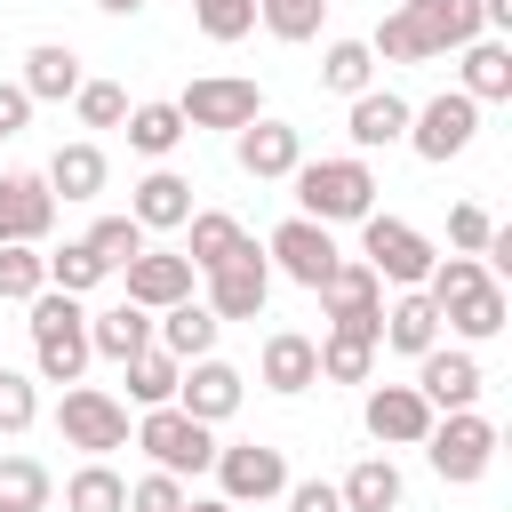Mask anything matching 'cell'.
Listing matches in <instances>:
<instances>
[{
  "label": "cell",
  "mask_w": 512,
  "mask_h": 512,
  "mask_svg": "<svg viewBox=\"0 0 512 512\" xmlns=\"http://www.w3.org/2000/svg\"><path fill=\"white\" fill-rule=\"evenodd\" d=\"M424 296L440 304V328H456L464 344H488V336H504V320H512V296H504V280H496L480 256H432Z\"/></svg>",
  "instance_id": "obj_1"
},
{
  "label": "cell",
  "mask_w": 512,
  "mask_h": 512,
  "mask_svg": "<svg viewBox=\"0 0 512 512\" xmlns=\"http://www.w3.org/2000/svg\"><path fill=\"white\" fill-rule=\"evenodd\" d=\"M296 216H312V224H360L368 208H376V168H368V152H336V160H296Z\"/></svg>",
  "instance_id": "obj_2"
},
{
  "label": "cell",
  "mask_w": 512,
  "mask_h": 512,
  "mask_svg": "<svg viewBox=\"0 0 512 512\" xmlns=\"http://www.w3.org/2000/svg\"><path fill=\"white\" fill-rule=\"evenodd\" d=\"M32 320V368H40V384H80L88 376V312H80V296H64V288H40L32 304H24Z\"/></svg>",
  "instance_id": "obj_3"
},
{
  "label": "cell",
  "mask_w": 512,
  "mask_h": 512,
  "mask_svg": "<svg viewBox=\"0 0 512 512\" xmlns=\"http://www.w3.org/2000/svg\"><path fill=\"white\" fill-rule=\"evenodd\" d=\"M136 448L152 456V472L192 480V472H208V464H216V424H200V416H184L176 400H160V408H144V416H136Z\"/></svg>",
  "instance_id": "obj_4"
},
{
  "label": "cell",
  "mask_w": 512,
  "mask_h": 512,
  "mask_svg": "<svg viewBox=\"0 0 512 512\" xmlns=\"http://www.w3.org/2000/svg\"><path fill=\"white\" fill-rule=\"evenodd\" d=\"M432 256H440V248H432L408 216H384V208L360 216V264H368L376 280H392V288H424Z\"/></svg>",
  "instance_id": "obj_5"
},
{
  "label": "cell",
  "mask_w": 512,
  "mask_h": 512,
  "mask_svg": "<svg viewBox=\"0 0 512 512\" xmlns=\"http://www.w3.org/2000/svg\"><path fill=\"white\" fill-rule=\"evenodd\" d=\"M424 456H432V472H440L448 488H472V480L496 464V424H488L480 408H448V416H432Z\"/></svg>",
  "instance_id": "obj_6"
},
{
  "label": "cell",
  "mask_w": 512,
  "mask_h": 512,
  "mask_svg": "<svg viewBox=\"0 0 512 512\" xmlns=\"http://www.w3.org/2000/svg\"><path fill=\"white\" fill-rule=\"evenodd\" d=\"M56 432H64V448H80V456H112V448H128V400H112L104 384H64Z\"/></svg>",
  "instance_id": "obj_7"
},
{
  "label": "cell",
  "mask_w": 512,
  "mask_h": 512,
  "mask_svg": "<svg viewBox=\"0 0 512 512\" xmlns=\"http://www.w3.org/2000/svg\"><path fill=\"white\" fill-rule=\"evenodd\" d=\"M472 136H480V104H472L464 88H440L432 104H416V112H408V136H400V144H416V160L448 168Z\"/></svg>",
  "instance_id": "obj_8"
},
{
  "label": "cell",
  "mask_w": 512,
  "mask_h": 512,
  "mask_svg": "<svg viewBox=\"0 0 512 512\" xmlns=\"http://www.w3.org/2000/svg\"><path fill=\"white\" fill-rule=\"evenodd\" d=\"M328 328H352V336H384V280L360 264V256H336V272L312 288Z\"/></svg>",
  "instance_id": "obj_9"
},
{
  "label": "cell",
  "mask_w": 512,
  "mask_h": 512,
  "mask_svg": "<svg viewBox=\"0 0 512 512\" xmlns=\"http://www.w3.org/2000/svg\"><path fill=\"white\" fill-rule=\"evenodd\" d=\"M336 232L328 224H312V216H288V224H272V240H264V264L272 272H288L296 288H320L328 272H336Z\"/></svg>",
  "instance_id": "obj_10"
},
{
  "label": "cell",
  "mask_w": 512,
  "mask_h": 512,
  "mask_svg": "<svg viewBox=\"0 0 512 512\" xmlns=\"http://www.w3.org/2000/svg\"><path fill=\"white\" fill-rule=\"evenodd\" d=\"M216 488H224V504H272L280 488H288V456L280 448H264V440H232V448H216Z\"/></svg>",
  "instance_id": "obj_11"
},
{
  "label": "cell",
  "mask_w": 512,
  "mask_h": 512,
  "mask_svg": "<svg viewBox=\"0 0 512 512\" xmlns=\"http://www.w3.org/2000/svg\"><path fill=\"white\" fill-rule=\"evenodd\" d=\"M176 112H184V128H248L264 112V88L240 80V72H208L176 96Z\"/></svg>",
  "instance_id": "obj_12"
},
{
  "label": "cell",
  "mask_w": 512,
  "mask_h": 512,
  "mask_svg": "<svg viewBox=\"0 0 512 512\" xmlns=\"http://www.w3.org/2000/svg\"><path fill=\"white\" fill-rule=\"evenodd\" d=\"M200 280H208V296H200V304H208L216 320H256V312L272 304V264H264V248H256V240H248L232 264L200 272Z\"/></svg>",
  "instance_id": "obj_13"
},
{
  "label": "cell",
  "mask_w": 512,
  "mask_h": 512,
  "mask_svg": "<svg viewBox=\"0 0 512 512\" xmlns=\"http://www.w3.org/2000/svg\"><path fill=\"white\" fill-rule=\"evenodd\" d=\"M360 424H368L376 448H424V432H432V400H424L416 384H368Z\"/></svg>",
  "instance_id": "obj_14"
},
{
  "label": "cell",
  "mask_w": 512,
  "mask_h": 512,
  "mask_svg": "<svg viewBox=\"0 0 512 512\" xmlns=\"http://www.w3.org/2000/svg\"><path fill=\"white\" fill-rule=\"evenodd\" d=\"M232 160H240V176L280 184V176H296V160H304V128H288V120L256 112L248 128H232Z\"/></svg>",
  "instance_id": "obj_15"
},
{
  "label": "cell",
  "mask_w": 512,
  "mask_h": 512,
  "mask_svg": "<svg viewBox=\"0 0 512 512\" xmlns=\"http://www.w3.org/2000/svg\"><path fill=\"white\" fill-rule=\"evenodd\" d=\"M120 280H128V304L168 312V304H184V296H192V280H200V272H192V256H184V248H152V240H144V248L120 264Z\"/></svg>",
  "instance_id": "obj_16"
},
{
  "label": "cell",
  "mask_w": 512,
  "mask_h": 512,
  "mask_svg": "<svg viewBox=\"0 0 512 512\" xmlns=\"http://www.w3.org/2000/svg\"><path fill=\"white\" fill-rule=\"evenodd\" d=\"M416 392L432 400V416H448V408H480L488 376L464 344H432V352H416Z\"/></svg>",
  "instance_id": "obj_17"
},
{
  "label": "cell",
  "mask_w": 512,
  "mask_h": 512,
  "mask_svg": "<svg viewBox=\"0 0 512 512\" xmlns=\"http://www.w3.org/2000/svg\"><path fill=\"white\" fill-rule=\"evenodd\" d=\"M240 400H248V376H240L232 360H216V352L184 360V376H176V408H184V416L224 424V416H240Z\"/></svg>",
  "instance_id": "obj_18"
},
{
  "label": "cell",
  "mask_w": 512,
  "mask_h": 512,
  "mask_svg": "<svg viewBox=\"0 0 512 512\" xmlns=\"http://www.w3.org/2000/svg\"><path fill=\"white\" fill-rule=\"evenodd\" d=\"M400 24L416 40V64H432L464 40H480V0H400Z\"/></svg>",
  "instance_id": "obj_19"
},
{
  "label": "cell",
  "mask_w": 512,
  "mask_h": 512,
  "mask_svg": "<svg viewBox=\"0 0 512 512\" xmlns=\"http://www.w3.org/2000/svg\"><path fill=\"white\" fill-rule=\"evenodd\" d=\"M256 376H264V392H280V400L312 392V384H320V336H304V328H272Z\"/></svg>",
  "instance_id": "obj_20"
},
{
  "label": "cell",
  "mask_w": 512,
  "mask_h": 512,
  "mask_svg": "<svg viewBox=\"0 0 512 512\" xmlns=\"http://www.w3.org/2000/svg\"><path fill=\"white\" fill-rule=\"evenodd\" d=\"M48 224H56V192H48V176H32V168H8L0 176V240H48Z\"/></svg>",
  "instance_id": "obj_21"
},
{
  "label": "cell",
  "mask_w": 512,
  "mask_h": 512,
  "mask_svg": "<svg viewBox=\"0 0 512 512\" xmlns=\"http://www.w3.org/2000/svg\"><path fill=\"white\" fill-rule=\"evenodd\" d=\"M352 112H344V136H352V152H384V144H400L408 136V96L400 88H360V96H344Z\"/></svg>",
  "instance_id": "obj_22"
},
{
  "label": "cell",
  "mask_w": 512,
  "mask_h": 512,
  "mask_svg": "<svg viewBox=\"0 0 512 512\" xmlns=\"http://www.w3.org/2000/svg\"><path fill=\"white\" fill-rule=\"evenodd\" d=\"M456 88H464L472 104H504V96H512V48H504L496 32L464 40V48H456Z\"/></svg>",
  "instance_id": "obj_23"
},
{
  "label": "cell",
  "mask_w": 512,
  "mask_h": 512,
  "mask_svg": "<svg viewBox=\"0 0 512 512\" xmlns=\"http://www.w3.org/2000/svg\"><path fill=\"white\" fill-rule=\"evenodd\" d=\"M376 344H392V352H408V360L432 352V344H440V304H432L424 288H400V296L384 304V336H376Z\"/></svg>",
  "instance_id": "obj_24"
},
{
  "label": "cell",
  "mask_w": 512,
  "mask_h": 512,
  "mask_svg": "<svg viewBox=\"0 0 512 512\" xmlns=\"http://www.w3.org/2000/svg\"><path fill=\"white\" fill-rule=\"evenodd\" d=\"M216 312L200 304V296H184V304H168V312H152V344L160 352H176V360H200V352H216Z\"/></svg>",
  "instance_id": "obj_25"
},
{
  "label": "cell",
  "mask_w": 512,
  "mask_h": 512,
  "mask_svg": "<svg viewBox=\"0 0 512 512\" xmlns=\"http://www.w3.org/2000/svg\"><path fill=\"white\" fill-rule=\"evenodd\" d=\"M128 216H136L144 232H176V224L192 216V184H184L176 168H152V176L128 192Z\"/></svg>",
  "instance_id": "obj_26"
},
{
  "label": "cell",
  "mask_w": 512,
  "mask_h": 512,
  "mask_svg": "<svg viewBox=\"0 0 512 512\" xmlns=\"http://www.w3.org/2000/svg\"><path fill=\"white\" fill-rule=\"evenodd\" d=\"M152 344V312L144 304H104V312H88V352H104V360H136Z\"/></svg>",
  "instance_id": "obj_27"
},
{
  "label": "cell",
  "mask_w": 512,
  "mask_h": 512,
  "mask_svg": "<svg viewBox=\"0 0 512 512\" xmlns=\"http://www.w3.org/2000/svg\"><path fill=\"white\" fill-rule=\"evenodd\" d=\"M336 496H344V512H400L408 480H400V464H392V456H360V464L336 480Z\"/></svg>",
  "instance_id": "obj_28"
},
{
  "label": "cell",
  "mask_w": 512,
  "mask_h": 512,
  "mask_svg": "<svg viewBox=\"0 0 512 512\" xmlns=\"http://www.w3.org/2000/svg\"><path fill=\"white\" fill-rule=\"evenodd\" d=\"M80 80H88V72H80V56H72L64 40H40V48L24 56V80H16V88H24L32 104H64Z\"/></svg>",
  "instance_id": "obj_29"
},
{
  "label": "cell",
  "mask_w": 512,
  "mask_h": 512,
  "mask_svg": "<svg viewBox=\"0 0 512 512\" xmlns=\"http://www.w3.org/2000/svg\"><path fill=\"white\" fill-rule=\"evenodd\" d=\"M184 256H192V272H216V264H232L240 248H248V232H240V216H224V208H192L184 216Z\"/></svg>",
  "instance_id": "obj_30"
},
{
  "label": "cell",
  "mask_w": 512,
  "mask_h": 512,
  "mask_svg": "<svg viewBox=\"0 0 512 512\" xmlns=\"http://www.w3.org/2000/svg\"><path fill=\"white\" fill-rule=\"evenodd\" d=\"M104 176H112V168H104V144H88V136H80V144H56V160H48V192H56V200H96Z\"/></svg>",
  "instance_id": "obj_31"
},
{
  "label": "cell",
  "mask_w": 512,
  "mask_h": 512,
  "mask_svg": "<svg viewBox=\"0 0 512 512\" xmlns=\"http://www.w3.org/2000/svg\"><path fill=\"white\" fill-rule=\"evenodd\" d=\"M120 128H128V144H136L144 160H168V152H176V144L192 136L176 104H128V120H120Z\"/></svg>",
  "instance_id": "obj_32"
},
{
  "label": "cell",
  "mask_w": 512,
  "mask_h": 512,
  "mask_svg": "<svg viewBox=\"0 0 512 512\" xmlns=\"http://www.w3.org/2000/svg\"><path fill=\"white\" fill-rule=\"evenodd\" d=\"M368 376H376V336L328 328L320 336V384H368Z\"/></svg>",
  "instance_id": "obj_33"
},
{
  "label": "cell",
  "mask_w": 512,
  "mask_h": 512,
  "mask_svg": "<svg viewBox=\"0 0 512 512\" xmlns=\"http://www.w3.org/2000/svg\"><path fill=\"white\" fill-rule=\"evenodd\" d=\"M64 512H128V480H120L104 456H88V464L64 480Z\"/></svg>",
  "instance_id": "obj_34"
},
{
  "label": "cell",
  "mask_w": 512,
  "mask_h": 512,
  "mask_svg": "<svg viewBox=\"0 0 512 512\" xmlns=\"http://www.w3.org/2000/svg\"><path fill=\"white\" fill-rule=\"evenodd\" d=\"M320 88H328V96H360V88H376V56H368V40H328V48H320Z\"/></svg>",
  "instance_id": "obj_35"
},
{
  "label": "cell",
  "mask_w": 512,
  "mask_h": 512,
  "mask_svg": "<svg viewBox=\"0 0 512 512\" xmlns=\"http://www.w3.org/2000/svg\"><path fill=\"white\" fill-rule=\"evenodd\" d=\"M128 368V400L136 408H160V400H176V376H184V360L176 352H160V344H144L136 360H120Z\"/></svg>",
  "instance_id": "obj_36"
},
{
  "label": "cell",
  "mask_w": 512,
  "mask_h": 512,
  "mask_svg": "<svg viewBox=\"0 0 512 512\" xmlns=\"http://www.w3.org/2000/svg\"><path fill=\"white\" fill-rule=\"evenodd\" d=\"M56 480L40 456H0V512H48Z\"/></svg>",
  "instance_id": "obj_37"
},
{
  "label": "cell",
  "mask_w": 512,
  "mask_h": 512,
  "mask_svg": "<svg viewBox=\"0 0 512 512\" xmlns=\"http://www.w3.org/2000/svg\"><path fill=\"white\" fill-rule=\"evenodd\" d=\"M48 288V256L32 240H0V304H32Z\"/></svg>",
  "instance_id": "obj_38"
},
{
  "label": "cell",
  "mask_w": 512,
  "mask_h": 512,
  "mask_svg": "<svg viewBox=\"0 0 512 512\" xmlns=\"http://www.w3.org/2000/svg\"><path fill=\"white\" fill-rule=\"evenodd\" d=\"M320 16H328V0H256V24L272 40H288V48L320 40Z\"/></svg>",
  "instance_id": "obj_39"
},
{
  "label": "cell",
  "mask_w": 512,
  "mask_h": 512,
  "mask_svg": "<svg viewBox=\"0 0 512 512\" xmlns=\"http://www.w3.org/2000/svg\"><path fill=\"white\" fill-rule=\"evenodd\" d=\"M112 272H104V256L88 248V240H64L56 256H48V288H64V296H88V288H104Z\"/></svg>",
  "instance_id": "obj_40"
},
{
  "label": "cell",
  "mask_w": 512,
  "mask_h": 512,
  "mask_svg": "<svg viewBox=\"0 0 512 512\" xmlns=\"http://www.w3.org/2000/svg\"><path fill=\"white\" fill-rule=\"evenodd\" d=\"M192 24H200V40L232 48V40L256 32V0H192Z\"/></svg>",
  "instance_id": "obj_41"
},
{
  "label": "cell",
  "mask_w": 512,
  "mask_h": 512,
  "mask_svg": "<svg viewBox=\"0 0 512 512\" xmlns=\"http://www.w3.org/2000/svg\"><path fill=\"white\" fill-rule=\"evenodd\" d=\"M72 112H80V128H120L128 120V88L120 80H80L72 88Z\"/></svg>",
  "instance_id": "obj_42"
},
{
  "label": "cell",
  "mask_w": 512,
  "mask_h": 512,
  "mask_svg": "<svg viewBox=\"0 0 512 512\" xmlns=\"http://www.w3.org/2000/svg\"><path fill=\"white\" fill-rule=\"evenodd\" d=\"M144 240H152V232H144L136 216H96V224H88V248L104 256V272H120V264H128Z\"/></svg>",
  "instance_id": "obj_43"
},
{
  "label": "cell",
  "mask_w": 512,
  "mask_h": 512,
  "mask_svg": "<svg viewBox=\"0 0 512 512\" xmlns=\"http://www.w3.org/2000/svg\"><path fill=\"white\" fill-rule=\"evenodd\" d=\"M32 416H40V384H32V376H16V368H0V440L32 432Z\"/></svg>",
  "instance_id": "obj_44"
},
{
  "label": "cell",
  "mask_w": 512,
  "mask_h": 512,
  "mask_svg": "<svg viewBox=\"0 0 512 512\" xmlns=\"http://www.w3.org/2000/svg\"><path fill=\"white\" fill-rule=\"evenodd\" d=\"M488 232H496V216H488L480 200H456V208H448V248H456V256H480Z\"/></svg>",
  "instance_id": "obj_45"
},
{
  "label": "cell",
  "mask_w": 512,
  "mask_h": 512,
  "mask_svg": "<svg viewBox=\"0 0 512 512\" xmlns=\"http://www.w3.org/2000/svg\"><path fill=\"white\" fill-rule=\"evenodd\" d=\"M128 512H184V480H176V472H144V480H128Z\"/></svg>",
  "instance_id": "obj_46"
},
{
  "label": "cell",
  "mask_w": 512,
  "mask_h": 512,
  "mask_svg": "<svg viewBox=\"0 0 512 512\" xmlns=\"http://www.w3.org/2000/svg\"><path fill=\"white\" fill-rule=\"evenodd\" d=\"M280 496H288V512H344V496H336V480H288Z\"/></svg>",
  "instance_id": "obj_47"
},
{
  "label": "cell",
  "mask_w": 512,
  "mask_h": 512,
  "mask_svg": "<svg viewBox=\"0 0 512 512\" xmlns=\"http://www.w3.org/2000/svg\"><path fill=\"white\" fill-rule=\"evenodd\" d=\"M24 120H32V96H24L16 80H0V144H8V136H24Z\"/></svg>",
  "instance_id": "obj_48"
},
{
  "label": "cell",
  "mask_w": 512,
  "mask_h": 512,
  "mask_svg": "<svg viewBox=\"0 0 512 512\" xmlns=\"http://www.w3.org/2000/svg\"><path fill=\"white\" fill-rule=\"evenodd\" d=\"M184 512H240V504H224V496H184Z\"/></svg>",
  "instance_id": "obj_49"
},
{
  "label": "cell",
  "mask_w": 512,
  "mask_h": 512,
  "mask_svg": "<svg viewBox=\"0 0 512 512\" xmlns=\"http://www.w3.org/2000/svg\"><path fill=\"white\" fill-rule=\"evenodd\" d=\"M96 8H104V16H136L144 0H96Z\"/></svg>",
  "instance_id": "obj_50"
}]
</instances>
